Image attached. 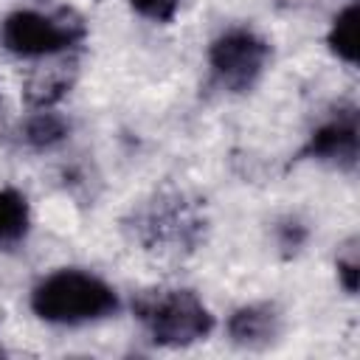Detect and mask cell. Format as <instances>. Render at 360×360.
<instances>
[{"mask_svg": "<svg viewBox=\"0 0 360 360\" xmlns=\"http://www.w3.org/2000/svg\"><path fill=\"white\" fill-rule=\"evenodd\" d=\"M357 20H360V6H357V0H352L335 14V20L326 31L329 51L352 68L357 65Z\"/></svg>", "mask_w": 360, "mask_h": 360, "instance_id": "obj_11", "label": "cell"}, {"mask_svg": "<svg viewBox=\"0 0 360 360\" xmlns=\"http://www.w3.org/2000/svg\"><path fill=\"white\" fill-rule=\"evenodd\" d=\"M323 0H276L278 8L284 11H304V8H312V6H321Z\"/></svg>", "mask_w": 360, "mask_h": 360, "instance_id": "obj_15", "label": "cell"}, {"mask_svg": "<svg viewBox=\"0 0 360 360\" xmlns=\"http://www.w3.org/2000/svg\"><path fill=\"white\" fill-rule=\"evenodd\" d=\"M68 135H70V121L65 115L53 112V107L34 110L20 124V141L28 149H37V152H45V149L59 146L62 141H68Z\"/></svg>", "mask_w": 360, "mask_h": 360, "instance_id": "obj_10", "label": "cell"}, {"mask_svg": "<svg viewBox=\"0 0 360 360\" xmlns=\"http://www.w3.org/2000/svg\"><path fill=\"white\" fill-rule=\"evenodd\" d=\"M3 354H6V352H3V346H0V357H3Z\"/></svg>", "mask_w": 360, "mask_h": 360, "instance_id": "obj_16", "label": "cell"}, {"mask_svg": "<svg viewBox=\"0 0 360 360\" xmlns=\"http://www.w3.org/2000/svg\"><path fill=\"white\" fill-rule=\"evenodd\" d=\"M360 127H357V107L343 104L329 112L295 152V160H315L335 166L340 172H354L357 152H360Z\"/></svg>", "mask_w": 360, "mask_h": 360, "instance_id": "obj_6", "label": "cell"}, {"mask_svg": "<svg viewBox=\"0 0 360 360\" xmlns=\"http://www.w3.org/2000/svg\"><path fill=\"white\" fill-rule=\"evenodd\" d=\"M73 79H76V62L65 59V62H56V65H48L42 70H37L22 96H25V104L34 107V110H45V107H56L73 87Z\"/></svg>", "mask_w": 360, "mask_h": 360, "instance_id": "obj_8", "label": "cell"}, {"mask_svg": "<svg viewBox=\"0 0 360 360\" xmlns=\"http://www.w3.org/2000/svg\"><path fill=\"white\" fill-rule=\"evenodd\" d=\"M307 236H309L307 225H301L295 217H287V219H281V222L276 225V242H278V248L284 250V256L298 253V250L304 248Z\"/></svg>", "mask_w": 360, "mask_h": 360, "instance_id": "obj_13", "label": "cell"}, {"mask_svg": "<svg viewBox=\"0 0 360 360\" xmlns=\"http://www.w3.org/2000/svg\"><path fill=\"white\" fill-rule=\"evenodd\" d=\"M281 329H284V315L273 301L242 304L225 321L228 340L239 349H248V352L270 349L281 338Z\"/></svg>", "mask_w": 360, "mask_h": 360, "instance_id": "obj_7", "label": "cell"}, {"mask_svg": "<svg viewBox=\"0 0 360 360\" xmlns=\"http://www.w3.org/2000/svg\"><path fill=\"white\" fill-rule=\"evenodd\" d=\"M28 307L45 323L84 326L118 315L121 298L101 276L79 267H59L31 287Z\"/></svg>", "mask_w": 360, "mask_h": 360, "instance_id": "obj_1", "label": "cell"}, {"mask_svg": "<svg viewBox=\"0 0 360 360\" xmlns=\"http://www.w3.org/2000/svg\"><path fill=\"white\" fill-rule=\"evenodd\" d=\"M31 231V205L20 188H0V250H11L25 242Z\"/></svg>", "mask_w": 360, "mask_h": 360, "instance_id": "obj_9", "label": "cell"}, {"mask_svg": "<svg viewBox=\"0 0 360 360\" xmlns=\"http://www.w3.org/2000/svg\"><path fill=\"white\" fill-rule=\"evenodd\" d=\"M205 217L197 202L180 191H158L127 219L132 242L160 256H180L200 245Z\"/></svg>", "mask_w": 360, "mask_h": 360, "instance_id": "obj_3", "label": "cell"}, {"mask_svg": "<svg viewBox=\"0 0 360 360\" xmlns=\"http://www.w3.org/2000/svg\"><path fill=\"white\" fill-rule=\"evenodd\" d=\"M87 37V22L73 8L37 11L17 8L0 22V45L20 59H53L62 56Z\"/></svg>", "mask_w": 360, "mask_h": 360, "instance_id": "obj_4", "label": "cell"}, {"mask_svg": "<svg viewBox=\"0 0 360 360\" xmlns=\"http://www.w3.org/2000/svg\"><path fill=\"white\" fill-rule=\"evenodd\" d=\"M132 315L149 340L163 349H186L205 340L217 321L205 301L186 287H152L132 298Z\"/></svg>", "mask_w": 360, "mask_h": 360, "instance_id": "obj_2", "label": "cell"}, {"mask_svg": "<svg viewBox=\"0 0 360 360\" xmlns=\"http://www.w3.org/2000/svg\"><path fill=\"white\" fill-rule=\"evenodd\" d=\"M270 62V42L253 28L233 25L208 45V68L225 93H250Z\"/></svg>", "mask_w": 360, "mask_h": 360, "instance_id": "obj_5", "label": "cell"}, {"mask_svg": "<svg viewBox=\"0 0 360 360\" xmlns=\"http://www.w3.org/2000/svg\"><path fill=\"white\" fill-rule=\"evenodd\" d=\"M183 0H129L132 11L149 22H172L180 11Z\"/></svg>", "mask_w": 360, "mask_h": 360, "instance_id": "obj_14", "label": "cell"}, {"mask_svg": "<svg viewBox=\"0 0 360 360\" xmlns=\"http://www.w3.org/2000/svg\"><path fill=\"white\" fill-rule=\"evenodd\" d=\"M335 273H338V284L343 287L346 295L357 292V281H360V248H357V236L346 239L338 253H335Z\"/></svg>", "mask_w": 360, "mask_h": 360, "instance_id": "obj_12", "label": "cell"}]
</instances>
